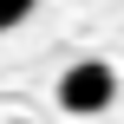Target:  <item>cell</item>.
<instances>
[{
    "label": "cell",
    "mask_w": 124,
    "mask_h": 124,
    "mask_svg": "<svg viewBox=\"0 0 124 124\" xmlns=\"http://www.w3.org/2000/svg\"><path fill=\"white\" fill-rule=\"evenodd\" d=\"M59 111H72V118H98V111H111V98H118V72L105 65V59H72L65 72H59Z\"/></svg>",
    "instance_id": "1"
},
{
    "label": "cell",
    "mask_w": 124,
    "mask_h": 124,
    "mask_svg": "<svg viewBox=\"0 0 124 124\" xmlns=\"http://www.w3.org/2000/svg\"><path fill=\"white\" fill-rule=\"evenodd\" d=\"M26 13H33V0H0V33H7V26H20Z\"/></svg>",
    "instance_id": "2"
},
{
    "label": "cell",
    "mask_w": 124,
    "mask_h": 124,
    "mask_svg": "<svg viewBox=\"0 0 124 124\" xmlns=\"http://www.w3.org/2000/svg\"><path fill=\"white\" fill-rule=\"evenodd\" d=\"M13 124H33V118H13Z\"/></svg>",
    "instance_id": "3"
}]
</instances>
